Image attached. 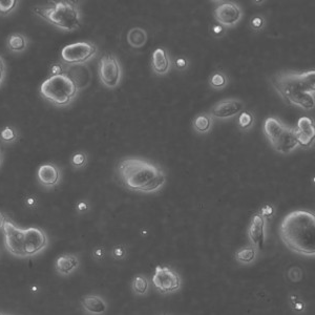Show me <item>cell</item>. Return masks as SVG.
I'll return each instance as SVG.
<instances>
[{
  "mask_svg": "<svg viewBox=\"0 0 315 315\" xmlns=\"http://www.w3.org/2000/svg\"><path fill=\"white\" fill-rule=\"evenodd\" d=\"M3 230L6 248L15 257L32 258L48 246V236L40 228H19L6 220Z\"/></svg>",
  "mask_w": 315,
  "mask_h": 315,
  "instance_id": "277c9868",
  "label": "cell"
},
{
  "mask_svg": "<svg viewBox=\"0 0 315 315\" xmlns=\"http://www.w3.org/2000/svg\"><path fill=\"white\" fill-rule=\"evenodd\" d=\"M65 64V63H64ZM63 74L68 76L78 91L85 89L93 80V75L89 68L84 64H65Z\"/></svg>",
  "mask_w": 315,
  "mask_h": 315,
  "instance_id": "8fae6325",
  "label": "cell"
},
{
  "mask_svg": "<svg viewBox=\"0 0 315 315\" xmlns=\"http://www.w3.org/2000/svg\"><path fill=\"white\" fill-rule=\"evenodd\" d=\"M5 222H6L5 216H4L2 213H0V228H3V226H4Z\"/></svg>",
  "mask_w": 315,
  "mask_h": 315,
  "instance_id": "8d00e7d4",
  "label": "cell"
},
{
  "mask_svg": "<svg viewBox=\"0 0 315 315\" xmlns=\"http://www.w3.org/2000/svg\"><path fill=\"white\" fill-rule=\"evenodd\" d=\"M192 126L196 132L207 133L212 126V118L208 114H200L193 119Z\"/></svg>",
  "mask_w": 315,
  "mask_h": 315,
  "instance_id": "603a6c76",
  "label": "cell"
},
{
  "mask_svg": "<svg viewBox=\"0 0 315 315\" xmlns=\"http://www.w3.org/2000/svg\"><path fill=\"white\" fill-rule=\"evenodd\" d=\"M254 122V117L248 111H242L239 116V125L242 129H249Z\"/></svg>",
  "mask_w": 315,
  "mask_h": 315,
  "instance_id": "4316f807",
  "label": "cell"
},
{
  "mask_svg": "<svg viewBox=\"0 0 315 315\" xmlns=\"http://www.w3.org/2000/svg\"><path fill=\"white\" fill-rule=\"evenodd\" d=\"M114 255H115L116 258H123L124 250L121 247H116L114 249Z\"/></svg>",
  "mask_w": 315,
  "mask_h": 315,
  "instance_id": "836d02e7",
  "label": "cell"
},
{
  "mask_svg": "<svg viewBox=\"0 0 315 315\" xmlns=\"http://www.w3.org/2000/svg\"><path fill=\"white\" fill-rule=\"evenodd\" d=\"M118 174L126 188L132 191L154 192L166 182L163 170L146 159L127 158L118 166Z\"/></svg>",
  "mask_w": 315,
  "mask_h": 315,
  "instance_id": "3957f363",
  "label": "cell"
},
{
  "mask_svg": "<svg viewBox=\"0 0 315 315\" xmlns=\"http://www.w3.org/2000/svg\"><path fill=\"white\" fill-rule=\"evenodd\" d=\"M84 310L94 315H100L106 311V304L102 298L98 295H86L82 299Z\"/></svg>",
  "mask_w": 315,
  "mask_h": 315,
  "instance_id": "ffe728a7",
  "label": "cell"
},
{
  "mask_svg": "<svg viewBox=\"0 0 315 315\" xmlns=\"http://www.w3.org/2000/svg\"><path fill=\"white\" fill-rule=\"evenodd\" d=\"M56 270L62 275L72 274L79 266V260L72 254H63L56 261Z\"/></svg>",
  "mask_w": 315,
  "mask_h": 315,
  "instance_id": "d6986e66",
  "label": "cell"
},
{
  "mask_svg": "<svg viewBox=\"0 0 315 315\" xmlns=\"http://www.w3.org/2000/svg\"><path fill=\"white\" fill-rule=\"evenodd\" d=\"M94 255L96 258H102L103 257V250L102 249H100V248H97L96 250H95V252H94Z\"/></svg>",
  "mask_w": 315,
  "mask_h": 315,
  "instance_id": "e575fe53",
  "label": "cell"
},
{
  "mask_svg": "<svg viewBox=\"0 0 315 315\" xmlns=\"http://www.w3.org/2000/svg\"><path fill=\"white\" fill-rule=\"evenodd\" d=\"M86 208H87V206H86V204L84 202H82V203H80V204L78 205V209L80 210V211H85Z\"/></svg>",
  "mask_w": 315,
  "mask_h": 315,
  "instance_id": "d590c367",
  "label": "cell"
},
{
  "mask_svg": "<svg viewBox=\"0 0 315 315\" xmlns=\"http://www.w3.org/2000/svg\"><path fill=\"white\" fill-rule=\"evenodd\" d=\"M132 288H133L134 292H137L138 294H145L146 291H147V288H148V282L143 277H137L133 280Z\"/></svg>",
  "mask_w": 315,
  "mask_h": 315,
  "instance_id": "f1b7e54d",
  "label": "cell"
},
{
  "mask_svg": "<svg viewBox=\"0 0 315 315\" xmlns=\"http://www.w3.org/2000/svg\"><path fill=\"white\" fill-rule=\"evenodd\" d=\"M17 130L11 126H6L0 131V140L6 144H11L17 141Z\"/></svg>",
  "mask_w": 315,
  "mask_h": 315,
  "instance_id": "d4e9b609",
  "label": "cell"
},
{
  "mask_svg": "<svg viewBox=\"0 0 315 315\" xmlns=\"http://www.w3.org/2000/svg\"><path fill=\"white\" fill-rule=\"evenodd\" d=\"M175 65L179 70H184L187 66V60L185 58H178L175 60Z\"/></svg>",
  "mask_w": 315,
  "mask_h": 315,
  "instance_id": "d6a6232c",
  "label": "cell"
},
{
  "mask_svg": "<svg viewBox=\"0 0 315 315\" xmlns=\"http://www.w3.org/2000/svg\"><path fill=\"white\" fill-rule=\"evenodd\" d=\"M97 54V47L93 42L81 41L69 44L61 51V59L65 64H84Z\"/></svg>",
  "mask_w": 315,
  "mask_h": 315,
  "instance_id": "52a82bcc",
  "label": "cell"
},
{
  "mask_svg": "<svg viewBox=\"0 0 315 315\" xmlns=\"http://www.w3.org/2000/svg\"><path fill=\"white\" fill-rule=\"evenodd\" d=\"M271 83L283 99L292 106L305 110L315 107V72H280L271 78Z\"/></svg>",
  "mask_w": 315,
  "mask_h": 315,
  "instance_id": "7a4b0ae2",
  "label": "cell"
},
{
  "mask_svg": "<svg viewBox=\"0 0 315 315\" xmlns=\"http://www.w3.org/2000/svg\"><path fill=\"white\" fill-rule=\"evenodd\" d=\"M294 134L301 147L310 148L314 143L315 127L314 122L309 117H302L294 127Z\"/></svg>",
  "mask_w": 315,
  "mask_h": 315,
  "instance_id": "4fadbf2b",
  "label": "cell"
},
{
  "mask_svg": "<svg viewBox=\"0 0 315 315\" xmlns=\"http://www.w3.org/2000/svg\"><path fill=\"white\" fill-rule=\"evenodd\" d=\"M286 127L287 125H285L283 122H281L279 119H277V118H274V117H269L265 120L263 129L271 146H273L275 142L279 140V138L282 136Z\"/></svg>",
  "mask_w": 315,
  "mask_h": 315,
  "instance_id": "e0dca14e",
  "label": "cell"
},
{
  "mask_svg": "<svg viewBox=\"0 0 315 315\" xmlns=\"http://www.w3.org/2000/svg\"><path fill=\"white\" fill-rule=\"evenodd\" d=\"M99 77L102 84L114 89L120 84L122 70L118 58L114 55H104L99 61Z\"/></svg>",
  "mask_w": 315,
  "mask_h": 315,
  "instance_id": "ba28073f",
  "label": "cell"
},
{
  "mask_svg": "<svg viewBox=\"0 0 315 315\" xmlns=\"http://www.w3.org/2000/svg\"><path fill=\"white\" fill-rule=\"evenodd\" d=\"M164 315H166V314H164Z\"/></svg>",
  "mask_w": 315,
  "mask_h": 315,
  "instance_id": "ab89813d",
  "label": "cell"
},
{
  "mask_svg": "<svg viewBox=\"0 0 315 315\" xmlns=\"http://www.w3.org/2000/svg\"><path fill=\"white\" fill-rule=\"evenodd\" d=\"M78 88L71 79L64 74L49 77L40 86V94L55 106L65 107L70 105L78 96Z\"/></svg>",
  "mask_w": 315,
  "mask_h": 315,
  "instance_id": "8992f818",
  "label": "cell"
},
{
  "mask_svg": "<svg viewBox=\"0 0 315 315\" xmlns=\"http://www.w3.org/2000/svg\"><path fill=\"white\" fill-rule=\"evenodd\" d=\"M249 239L253 245L263 247L265 242V220L261 214H254L249 227Z\"/></svg>",
  "mask_w": 315,
  "mask_h": 315,
  "instance_id": "2e32d148",
  "label": "cell"
},
{
  "mask_svg": "<svg viewBox=\"0 0 315 315\" xmlns=\"http://www.w3.org/2000/svg\"><path fill=\"white\" fill-rule=\"evenodd\" d=\"M255 258V250L253 248H243L236 253V260L244 264L251 263Z\"/></svg>",
  "mask_w": 315,
  "mask_h": 315,
  "instance_id": "484cf974",
  "label": "cell"
},
{
  "mask_svg": "<svg viewBox=\"0 0 315 315\" xmlns=\"http://www.w3.org/2000/svg\"><path fill=\"white\" fill-rule=\"evenodd\" d=\"M18 2L16 0H0V14L7 16L11 14L17 7Z\"/></svg>",
  "mask_w": 315,
  "mask_h": 315,
  "instance_id": "f546056e",
  "label": "cell"
},
{
  "mask_svg": "<svg viewBox=\"0 0 315 315\" xmlns=\"http://www.w3.org/2000/svg\"><path fill=\"white\" fill-rule=\"evenodd\" d=\"M170 66L171 62L169 56L167 55V52L162 48L155 49L152 53V58H151V68L153 72L156 75L162 76L169 72Z\"/></svg>",
  "mask_w": 315,
  "mask_h": 315,
  "instance_id": "ac0fdd59",
  "label": "cell"
},
{
  "mask_svg": "<svg viewBox=\"0 0 315 315\" xmlns=\"http://www.w3.org/2000/svg\"><path fill=\"white\" fill-rule=\"evenodd\" d=\"M272 147L277 151L284 154H288L292 152L294 149L300 147L297 141V138H295L294 134V127L287 126L282 136L279 138V140L275 142V144Z\"/></svg>",
  "mask_w": 315,
  "mask_h": 315,
  "instance_id": "9a60e30c",
  "label": "cell"
},
{
  "mask_svg": "<svg viewBox=\"0 0 315 315\" xmlns=\"http://www.w3.org/2000/svg\"><path fill=\"white\" fill-rule=\"evenodd\" d=\"M245 105L241 100L238 99H228L220 101L213 105V107L210 109V117L216 118L220 120H226L230 119L232 117H235L240 115L242 111H244Z\"/></svg>",
  "mask_w": 315,
  "mask_h": 315,
  "instance_id": "7c38bea8",
  "label": "cell"
},
{
  "mask_svg": "<svg viewBox=\"0 0 315 315\" xmlns=\"http://www.w3.org/2000/svg\"><path fill=\"white\" fill-rule=\"evenodd\" d=\"M152 283L161 293L174 292L181 288V279L179 274L165 266L155 267Z\"/></svg>",
  "mask_w": 315,
  "mask_h": 315,
  "instance_id": "9c48e42d",
  "label": "cell"
},
{
  "mask_svg": "<svg viewBox=\"0 0 315 315\" xmlns=\"http://www.w3.org/2000/svg\"><path fill=\"white\" fill-rule=\"evenodd\" d=\"M213 17L219 25L225 28H232L242 20L243 11L239 5L224 2L214 9Z\"/></svg>",
  "mask_w": 315,
  "mask_h": 315,
  "instance_id": "30bf717a",
  "label": "cell"
},
{
  "mask_svg": "<svg viewBox=\"0 0 315 315\" xmlns=\"http://www.w3.org/2000/svg\"><path fill=\"white\" fill-rule=\"evenodd\" d=\"M3 160H4L3 150H2V148H0V167H2V164H3Z\"/></svg>",
  "mask_w": 315,
  "mask_h": 315,
  "instance_id": "74e56055",
  "label": "cell"
},
{
  "mask_svg": "<svg viewBox=\"0 0 315 315\" xmlns=\"http://www.w3.org/2000/svg\"><path fill=\"white\" fill-rule=\"evenodd\" d=\"M87 164V155L84 152H76L73 156H72V165L73 167L80 169L82 167H84Z\"/></svg>",
  "mask_w": 315,
  "mask_h": 315,
  "instance_id": "83f0119b",
  "label": "cell"
},
{
  "mask_svg": "<svg viewBox=\"0 0 315 315\" xmlns=\"http://www.w3.org/2000/svg\"><path fill=\"white\" fill-rule=\"evenodd\" d=\"M209 84L214 89H223L228 84V77L223 72H214L209 77Z\"/></svg>",
  "mask_w": 315,
  "mask_h": 315,
  "instance_id": "cb8c5ba5",
  "label": "cell"
},
{
  "mask_svg": "<svg viewBox=\"0 0 315 315\" xmlns=\"http://www.w3.org/2000/svg\"><path fill=\"white\" fill-rule=\"evenodd\" d=\"M147 41V33L141 28H132L127 33V42L131 48L140 49Z\"/></svg>",
  "mask_w": 315,
  "mask_h": 315,
  "instance_id": "44dd1931",
  "label": "cell"
},
{
  "mask_svg": "<svg viewBox=\"0 0 315 315\" xmlns=\"http://www.w3.org/2000/svg\"><path fill=\"white\" fill-rule=\"evenodd\" d=\"M280 236L289 250L305 257H314V213L308 210H295L288 213L280 225Z\"/></svg>",
  "mask_w": 315,
  "mask_h": 315,
  "instance_id": "6da1fadb",
  "label": "cell"
},
{
  "mask_svg": "<svg viewBox=\"0 0 315 315\" xmlns=\"http://www.w3.org/2000/svg\"><path fill=\"white\" fill-rule=\"evenodd\" d=\"M28 48V38L20 34L14 33L8 38V49L13 53H22Z\"/></svg>",
  "mask_w": 315,
  "mask_h": 315,
  "instance_id": "7402d4cb",
  "label": "cell"
},
{
  "mask_svg": "<svg viewBox=\"0 0 315 315\" xmlns=\"http://www.w3.org/2000/svg\"><path fill=\"white\" fill-rule=\"evenodd\" d=\"M34 12L50 25L64 32H74L81 26V12L74 2H51L35 7Z\"/></svg>",
  "mask_w": 315,
  "mask_h": 315,
  "instance_id": "5b68a950",
  "label": "cell"
},
{
  "mask_svg": "<svg viewBox=\"0 0 315 315\" xmlns=\"http://www.w3.org/2000/svg\"><path fill=\"white\" fill-rule=\"evenodd\" d=\"M0 315H4V314H0Z\"/></svg>",
  "mask_w": 315,
  "mask_h": 315,
  "instance_id": "f35d334b",
  "label": "cell"
},
{
  "mask_svg": "<svg viewBox=\"0 0 315 315\" xmlns=\"http://www.w3.org/2000/svg\"><path fill=\"white\" fill-rule=\"evenodd\" d=\"M265 26V19L262 16H254L250 20V27L254 31H261Z\"/></svg>",
  "mask_w": 315,
  "mask_h": 315,
  "instance_id": "4dcf8cb0",
  "label": "cell"
},
{
  "mask_svg": "<svg viewBox=\"0 0 315 315\" xmlns=\"http://www.w3.org/2000/svg\"><path fill=\"white\" fill-rule=\"evenodd\" d=\"M6 74H7V66H6V62L4 60V58L0 56V85L3 84L5 78H6Z\"/></svg>",
  "mask_w": 315,
  "mask_h": 315,
  "instance_id": "1f68e13d",
  "label": "cell"
},
{
  "mask_svg": "<svg viewBox=\"0 0 315 315\" xmlns=\"http://www.w3.org/2000/svg\"><path fill=\"white\" fill-rule=\"evenodd\" d=\"M37 180L43 187L53 188L61 181V170L52 163L43 164L37 170Z\"/></svg>",
  "mask_w": 315,
  "mask_h": 315,
  "instance_id": "5bb4252c",
  "label": "cell"
}]
</instances>
